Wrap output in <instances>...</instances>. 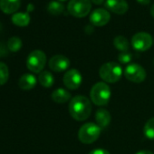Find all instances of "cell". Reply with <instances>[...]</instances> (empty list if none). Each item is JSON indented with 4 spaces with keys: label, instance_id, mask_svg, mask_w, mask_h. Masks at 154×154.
<instances>
[{
    "label": "cell",
    "instance_id": "14",
    "mask_svg": "<svg viewBox=\"0 0 154 154\" xmlns=\"http://www.w3.org/2000/svg\"><path fill=\"white\" fill-rule=\"evenodd\" d=\"M36 78L32 73H25L23 74L18 81V85L22 90L28 91L33 89L36 85Z\"/></svg>",
    "mask_w": 154,
    "mask_h": 154
},
{
    "label": "cell",
    "instance_id": "22",
    "mask_svg": "<svg viewBox=\"0 0 154 154\" xmlns=\"http://www.w3.org/2000/svg\"><path fill=\"white\" fill-rule=\"evenodd\" d=\"M143 132L149 140H154V117L147 121L143 128Z\"/></svg>",
    "mask_w": 154,
    "mask_h": 154
},
{
    "label": "cell",
    "instance_id": "26",
    "mask_svg": "<svg viewBox=\"0 0 154 154\" xmlns=\"http://www.w3.org/2000/svg\"><path fill=\"white\" fill-rule=\"evenodd\" d=\"M137 2L142 6H147L150 3V0H137Z\"/></svg>",
    "mask_w": 154,
    "mask_h": 154
},
{
    "label": "cell",
    "instance_id": "15",
    "mask_svg": "<svg viewBox=\"0 0 154 154\" xmlns=\"http://www.w3.org/2000/svg\"><path fill=\"white\" fill-rule=\"evenodd\" d=\"M95 120L97 125L101 128H105L111 122V113L105 109H98L95 112Z\"/></svg>",
    "mask_w": 154,
    "mask_h": 154
},
{
    "label": "cell",
    "instance_id": "3",
    "mask_svg": "<svg viewBox=\"0 0 154 154\" xmlns=\"http://www.w3.org/2000/svg\"><path fill=\"white\" fill-rule=\"evenodd\" d=\"M99 75L104 82L114 84L121 79L122 75V68L115 62H108L101 66Z\"/></svg>",
    "mask_w": 154,
    "mask_h": 154
},
{
    "label": "cell",
    "instance_id": "5",
    "mask_svg": "<svg viewBox=\"0 0 154 154\" xmlns=\"http://www.w3.org/2000/svg\"><path fill=\"white\" fill-rule=\"evenodd\" d=\"M92 9L91 0H70L67 6V10L70 15L74 17H85Z\"/></svg>",
    "mask_w": 154,
    "mask_h": 154
},
{
    "label": "cell",
    "instance_id": "24",
    "mask_svg": "<svg viewBox=\"0 0 154 154\" xmlns=\"http://www.w3.org/2000/svg\"><path fill=\"white\" fill-rule=\"evenodd\" d=\"M132 59V54L127 51V52H121L120 54L118 55V61L122 63V64H125V63H128L131 61Z\"/></svg>",
    "mask_w": 154,
    "mask_h": 154
},
{
    "label": "cell",
    "instance_id": "4",
    "mask_svg": "<svg viewBox=\"0 0 154 154\" xmlns=\"http://www.w3.org/2000/svg\"><path fill=\"white\" fill-rule=\"evenodd\" d=\"M101 131L102 128L94 122L85 123L79 129L78 139L82 143L91 144L97 140V139L101 135Z\"/></svg>",
    "mask_w": 154,
    "mask_h": 154
},
{
    "label": "cell",
    "instance_id": "23",
    "mask_svg": "<svg viewBox=\"0 0 154 154\" xmlns=\"http://www.w3.org/2000/svg\"><path fill=\"white\" fill-rule=\"evenodd\" d=\"M9 78V70L5 63L0 62V85L7 84Z\"/></svg>",
    "mask_w": 154,
    "mask_h": 154
},
{
    "label": "cell",
    "instance_id": "32",
    "mask_svg": "<svg viewBox=\"0 0 154 154\" xmlns=\"http://www.w3.org/2000/svg\"><path fill=\"white\" fill-rule=\"evenodd\" d=\"M0 57H1V54H0Z\"/></svg>",
    "mask_w": 154,
    "mask_h": 154
},
{
    "label": "cell",
    "instance_id": "11",
    "mask_svg": "<svg viewBox=\"0 0 154 154\" xmlns=\"http://www.w3.org/2000/svg\"><path fill=\"white\" fill-rule=\"evenodd\" d=\"M49 67L54 72H63L70 66V61L69 59L62 54H56L51 57L49 60Z\"/></svg>",
    "mask_w": 154,
    "mask_h": 154
},
{
    "label": "cell",
    "instance_id": "6",
    "mask_svg": "<svg viewBox=\"0 0 154 154\" xmlns=\"http://www.w3.org/2000/svg\"><path fill=\"white\" fill-rule=\"evenodd\" d=\"M46 63V55L41 50L32 51L26 59L27 68L35 73H40L43 72L44 67Z\"/></svg>",
    "mask_w": 154,
    "mask_h": 154
},
{
    "label": "cell",
    "instance_id": "13",
    "mask_svg": "<svg viewBox=\"0 0 154 154\" xmlns=\"http://www.w3.org/2000/svg\"><path fill=\"white\" fill-rule=\"evenodd\" d=\"M21 0H0V9L5 14H15L20 8Z\"/></svg>",
    "mask_w": 154,
    "mask_h": 154
},
{
    "label": "cell",
    "instance_id": "30",
    "mask_svg": "<svg viewBox=\"0 0 154 154\" xmlns=\"http://www.w3.org/2000/svg\"><path fill=\"white\" fill-rule=\"evenodd\" d=\"M59 2H63V1H66V0H58Z\"/></svg>",
    "mask_w": 154,
    "mask_h": 154
},
{
    "label": "cell",
    "instance_id": "29",
    "mask_svg": "<svg viewBox=\"0 0 154 154\" xmlns=\"http://www.w3.org/2000/svg\"><path fill=\"white\" fill-rule=\"evenodd\" d=\"M150 15H151L152 17L154 18V5H152L151 8H150Z\"/></svg>",
    "mask_w": 154,
    "mask_h": 154
},
{
    "label": "cell",
    "instance_id": "16",
    "mask_svg": "<svg viewBox=\"0 0 154 154\" xmlns=\"http://www.w3.org/2000/svg\"><path fill=\"white\" fill-rule=\"evenodd\" d=\"M52 100L56 103H65L71 99V94L63 88H58L52 93Z\"/></svg>",
    "mask_w": 154,
    "mask_h": 154
},
{
    "label": "cell",
    "instance_id": "2",
    "mask_svg": "<svg viewBox=\"0 0 154 154\" xmlns=\"http://www.w3.org/2000/svg\"><path fill=\"white\" fill-rule=\"evenodd\" d=\"M90 96L92 102L95 105H107L111 99V89L107 84L103 82H99L92 87Z\"/></svg>",
    "mask_w": 154,
    "mask_h": 154
},
{
    "label": "cell",
    "instance_id": "8",
    "mask_svg": "<svg viewBox=\"0 0 154 154\" xmlns=\"http://www.w3.org/2000/svg\"><path fill=\"white\" fill-rule=\"evenodd\" d=\"M153 44L151 35L146 32H139L135 34L131 38L132 47L139 52H145L149 50Z\"/></svg>",
    "mask_w": 154,
    "mask_h": 154
},
{
    "label": "cell",
    "instance_id": "18",
    "mask_svg": "<svg viewBox=\"0 0 154 154\" xmlns=\"http://www.w3.org/2000/svg\"><path fill=\"white\" fill-rule=\"evenodd\" d=\"M38 82L45 88H50L54 83V78L53 74L48 71H43L38 75Z\"/></svg>",
    "mask_w": 154,
    "mask_h": 154
},
{
    "label": "cell",
    "instance_id": "10",
    "mask_svg": "<svg viewBox=\"0 0 154 154\" xmlns=\"http://www.w3.org/2000/svg\"><path fill=\"white\" fill-rule=\"evenodd\" d=\"M111 19L110 13L103 8H97L90 16V22L95 26H103L109 23Z\"/></svg>",
    "mask_w": 154,
    "mask_h": 154
},
{
    "label": "cell",
    "instance_id": "20",
    "mask_svg": "<svg viewBox=\"0 0 154 154\" xmlns=\"http://www.w3.org/2000/svg\"><path fill=\"white\" fill-rule=\"evenodd\" d=\"M64 10V7L59 1H52L47 6V11L49 14L54 16L61 15Z\"/></svg>",
    "mask_w": 154,
    "mask_h": 154
},
{
    "label": "cell",
    "instance_id": "28",
    "mask_svg": "<svg viewBox=\"0 0 154 154\" xmlns=\"http://www.w3.org/2000/svg\"><path fill=\"white\" fill-rule=\"evenodd\" d=\"M136 154H154V153L149 150H140V151H138Z\"/></svg>",
    "mask_w": 154,
    "mask_h": 154
},
{
    "label": "cell",
    "instance_id": "31",
    "mask_svg": "<svg viewBox=\"0 0 154 154\" xmlns=\"http://www.w3.org/2000/svg\"><path fill=\"white\" fill-rule=\"evenodd\" d=\"M0 28H1V25H0Z\"/></svg>",
    "mask_w": 154,
    "mask_h": 154
},
{
    "label": "cell",
    "instance_id": "12",
    "mask_svg": "<svg viewBox=\"0 0 154 154\" xmlns=\"http://www.w3.org/2000/svg\"><path fill=\"white\" fill-rule=\"evenodd\" d=\"M105 8L111 12L117 15H123L129 9L126 0H106Z\"/></svg>",
    "mask_w": 154,
    "mask_h": 154
},
{
    "label": "cell",
    "instance_id": "21",
    "mask_svg": "<svg viewBox=\"0 0 154 154\" xmlns=\"http://www.w3.org/2000/svg\"><path fill=\"white\" fill-rule=\"evenodd\" d=\"M22 40L17 37V36H13V37H10L8 41V48L9 51L11 52H18L21 47H22Z\"/></svg>",
    "mask_w": 154,
    "mask_h": 154
},
{
    "label": "cell",
    "instance_id": "1",
    "mask_svg": "<svg viewBox=\"0 0 154 154\" xmlns=\"http://www.w3.org/2000/svg\"><path fill=\"white\" fill-rule=\"evenodd\" d=\"M70 115L76 121H85L92 112V104L90 100L84 95H77L71 99L69 103Z\"/></svg>",
    "mask_w": 154,
    "mask_h": 154
},
{
    "label": "cell",
    "instance_id": "9",
    "mask_svg": "<svg viewBox=\"0 0 154 154\" xmlns=\"http://www.w3.org/2000/svg\"><path fill=\"white\" fill-rule=\"evenodd\" d=\"M63 81L66 88L70 90H76L82 85L83 76L78 70L71 69L64 73Z\"/></svg>",
    "mask_w": 154,
    "mask_h": 154
},
{
    "label": "cell",
    "instance_id": "7",
    "mask_svg": "<svg viewBox=\"0 0 154 154\" xmlns=\"http://www.w3.org/2000/svg\"><path fill=\"white\" fill-rule=\"evenodd\" d=\"M124 76L127 80L132 83L140 84L146 79L147 73L141 65L138 63H131L125 67Z\"/></svg>",
    "mask_w": 154,
    "mask_h": 154
},
{
    "label": "cell",
    "instance_id": "27",
    "mask_svg": "<svg viewBox=\"0 0 154 154\" xmlns=\"http://www.w3.org/2000/svg\"><path fill=\"white\" fill-rule=\"evenodd\" d=\"M91 1L95 5H102L104 2V0H91Z\"/></svg>",
    "mask_w": 154,
    "mask_h": 154
},
{
    "label": "cell",
    "instance_id": "19",
    "mask_svg": "<svg viewBox=\"0 0 154 154\" xmlns=\"http://www.w3.org/2000/svg\"><path fill=\"white\" fill-rule=\"evenodd\" d=\"M113 45H114L115 48L121 52H127L130 47L129 41L127 40L126 37H124L122 35L116 36L113 40Z\"/></svg>",
    "mask_w": 154,
    "mask_h": 154
},
{
    "label": "cell",
    "instance_id": "33",
    "mask_svg": "<svg viewBox=\"0 0 154 154\" xmlns=\"http://www.w3.org/2000/svg\"><path fill=\"white\" fill-rule=\"evenodd\" d=\"M153 64H154V60H153Z\"/></svg>",
    "mask_w": 154,
    "mask_h": 154
},
{
    "label": "cell",
    "instance_id": "17",
    "mask_svg": "<svg viewBox=\"0 0 154 154\" xmlns=\"http://www.w3.org/2000/svg\"><path fill=\"white\" fill-rule=\"evenodd\" d=\"M30 20L31 18L28 13H15L11 17L12 23L20 27L27 26L30 23Z\"/></svg>",
    "mask_w": 154,
    "mask_h": 154
},
{
    "label": "cell",
    "instance_id": "25",
    "mask_svg": "<svg viewBox=\"0 0 154 154\" xmlns=\"http://www.w3.org/2000/svg\"><path fill=\"white\" fill-rule=\"evenodd\" d=\"M89 154H111V153L104 149H93Z\"/></svg>",
    "mask_w": 154,
    "mask_h": 154
}]
</instances>
